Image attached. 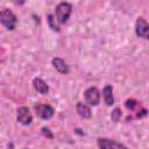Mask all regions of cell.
Wrapping results in <instances>:
<instances>
[{"mask_svg": "<svg viewBox=\"0 0 149 149\" xmlns=\"http://www.w3.org/2000/svg\"><path fill=\"white\" fill-rule=\"evenodd\" d=\"M34 109H35V113L38 118L43 119V120H49L54 116V108L50 106V105H47V104H36L34 106Z\"/></svg>", "mask_w": 149, "mask_h": 149, "instance_id": "cell-5", "label": "cell"}, {"mask_svg": "<svg viewBox=\"0 0 149 149\" xmlns=\"http://www.w3.org/2000/svg\"><path fill=\"white\" fill-rule=\"evenodd\" d=\"M24 149H27V148H24Z\"/></svg>", "mask_w": 149, "mask_h": 149, "instance_id": "cell-16", "label": "cell"}, {"mask_svg": "<svg viewBox=\"0 0 149 149\" xmlns=\"http://www.w3.org/2000/svg\"><path fill=\"white\" fill-rule=\"evenodd\" d=\"M97 144L99 149H128L123 143L107 137H99L97 140Z\"/></svg>", "mask_w": 149, "mask_h": 149, "instance_id": "cell-4", "label": "cell"}, {"mask_svg": "<svg viewBox=\"0 0 149 149\" xmlns=\"http://www.w3.org/2000/svg\"><path fill=\"white\" fill-rule=\"evenodd\" d=\"M84 100H85V104H87L88 106H98L100 102L99 90L94 86L86 88L84 92Z\"/></svg>", "mask_w": 149, "mask_h": 149, "instance_id": "cell-3", "label": "cell"}, {"mask_svg": "<svg viewBox=\"0 0 149 149\" xmlns=\"http://www.w3.org/2000/svg\"><path fill=\"white\" fill-rule=\"evenodd\" d=\"M0 22H1V24H2L6 29L13 30V29H15V27H16L17 17H16V15H15L10 9L2 8V9H1V13H0Z\"/></svg>", "mask_w": 149, "mask_h": 149, "instance_id": "cell-2", "label": "cell"}, {"mask_svg": "<svg viewBox=\"0 0 149 149\" xmlns=\"http://www.w3.org/2000/svg\"><path fill=\"white\" fill-rule=\"evenodd\" d=\"M135 33L139 37L149 40V23L141 16L135 22Z\"/></svg>", "mask_w": 149, "mask_h": 149, "instance_id": "cell-6", "label": "cell"}, {"mask_svg": "<svg viewBox=\"0 0 149 149\" xmlns=\"http://www.w3.org/2000/svg\"><path fill=\"white\" fill-rule=\"evenodd\" d=\"M42 133H43L45 136H48L49 139H52V137H54V136H52V134L49 132V129H48V128H45V127H43V128H42Z\"/></svg>", "mask_w": 149, "mask_h": 149, "instance_id": "cell-15", "label": "cell"}, {"mask_svg": "<svg viewBox=\"0 0 149 149\" xmlns=\"http://www.w3.org/2000/svg\"><path fill=\"white\" fill-rule=\"evenodd\" d=\"M76 111H77L78 115L81 116L83 119H90L91 115H92L90 106L87 104H85V102H78L76 105Z\"/></svg>", "mask_w": 149, "mask_h": 149, "instance_id": "cell-9", "label": "cell"}, {"mask_svg": "<svg viewBox=\"0 0 149 149\" xmlns=\"http://www.w3.org/2000/svg\"><path fill=\"white\" fill-rule=\"evenodd\" d=\"M111 118H112V121L119 122L120 119H121V111H120V108H118V107L114 108L113 112H112V114H111Z\"/></svg>", "mask_w": 149, "mask_h": 149, "instance_id": "cell-12", "label": "cell"}, {"mask_svg": "<svg viewBox=\"0 0 149 149\" xmlns=\"http://www.w3.org/2000/svg\"><path fill=\"white\" fill-rule=\"evenodd\" d=\"M137 105V101L135 99H127L126 102H125V106L128 108V109H134Z\"/></svg>", "mask_w": 149, "mask_h": 149, "instance_id": "cell-13", "label": "cell"}, {"mask_svg": "<svg viewBox=\"0 0 149 149\" xmlns=\"http://www.w3.org/2000/svg\"><path fill=\"white\" fill-rule=\"evenodd\" d=\"M33 85H34V88L38 93H41V94H48V92H49V85L42 78H34Z\"/></svg>", "mask_w": 149, "mask_h": 149, "instance_id": "cell-10", "label": "cell"}, {"mask_svg": "<svg viewBox=\"0 0 149 149\" xmlns=\"http://www.w3.org/2000/svg\"><path fill=\"white\" fill-rule=\"evenodd\" d=\"M72 12V5L70 2H59L55 8V16L58 23L64 24L68 22Z\"/></svg>", "mask_w": 149, "mask_h": 149, "instance_id": "cell-1", "label": "cell"}, {"mask_svg": "<svg viewBox=\"0 0 149 149\" xmlns=\"http://www.w3.org/2000/svg\"><path fill=\"white\" fill-rule=\"evenodd\" d=\"M52 21H54V16L49 14V15H48V22H49V26L51 27V29H52V30H55V31H59L58 27H57V26H55V24L52 23Z\"/></svg>", "mask_w": 149, "mask_h": 149, "instance_id": "cell-14", "label": "cell"}, {"mask_svg": "<svg viewBox=\"0 0 149 149\" xmlns=\"http://www.w3.org/2000/svg\"><path fill=\"white\" fill-rule=\"evenodd\" d=\"M51 63H52V66L56 69V71H58L59 73H62V74H68V73L70 72L69 65H68L62 58L55 57V58H52Z\"/></svg>", "mask_w": 149, "mask_h": 149, "instance_id": "cell-8", "label": "cell"}, {"mask_svg": "<svg viewBox=\"0 0 149 149\" xmlns=\"http://www.w3.org/2000/svg\"><path fill=\"white\" fill-rule=\"evenodd\" d=\"M16 119H17V121H19L21 125H24V126L30 125L31 121H33V116H31V113H30L29 108L26 107V106H22V107L17 108Z\"/></svg>", "mask_w": 149, "mask_h": 149, "instance_id": "cell-7", "label": "cell"}, {"mask_svg": "<svg viewBox=\"0 0 149 149\" xmlns=\"http://www.w3.org/2000/svg\"><path fill=\"white\" fill-rule=\"evenodd\" d=\"M102 97L104 101L107 106H112L114 104V97H113V88L111 85H106L102 90Z\"/></svg>", "mask_w": 149, "mask_h": 149, "instance_id": "cell-11", "label": "cell"}]
</instances>
